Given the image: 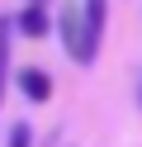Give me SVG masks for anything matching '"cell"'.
Masks as SVG:
<instances>
[{
	"label": "cell",
	"instance_id": "6da1fadb",
	"mask_svg": "<svg viewBox=\"0 0 142 147\" xmlns=\"http://www.w3.org/2000/svg\"><path fill=\"white\" fill-rule=\"evenodd\" d=\"M57 33H62V48L71 52V62H81V67H90L95 62V43H90V29H85V10L81 5H62L57 10Z\"/></svg>",
	"mask_w": 142,
	"mask_h": 147
},
{
	"label": "cell",
	"instance_id": "52a82bcc",
	"mask_svg": "<svg viewBox=\"0 0 142 147\" xmlns=\"http://www.w3.org/2000/svg\"><path fill=\"white\" fill-rule=\"evenodd\" d=\"M137 105H142V86H137Z\"/></svg>",
	"mask_w": 142,
	"mask_h": 147
},
{
	"label": "cell",
	"instance_id": "5b68a950",
	"mask_svg": "<svg viewBox=\"0 0 142 147\" xmlns=\"http://www.w3.org/2000/svg\"><path fill=\"white\" fill-rule=\"evenodd\" d=\"M9 29L14 24L0 19V105H5V86H9Z\"/></svg>",
	"mask_w": 142,
	"mask_h": 147
},
{
	"label": "cell",
	"instance_id": "3957f363",
	"mask_svg": "<svg viewBox=\"0 0 142 147\" xmlns=\"http://www.w3.org/2000/svg\"><path fill=\"white\" fill-rule=\"evenodd\" d=\"M81 10H85V29H90V43L100 48V38H104V14H109V0H81Z\"/></svg>",
	"mask_w": 142,
	"mask_h": 147
},
{
	"label": "cell",
	"instance_id": "8992f818",
	"mask_svg": "<svg viewBox=\"0 0 142 147\" xmlns=\"http://www.w3.org/2000/svg\"><path fill=\"white\" fill-rule=\"evenodd\" d=\"M9 147H33V133H28V123H14V128H9Z\"/></svg>",
	"mask_w": 142,
	"mask_h": 147
},
{
	"label": "cell",
	"instance_id": "277c9868",
	"mask_svg": "<svg viewBox=\"0 0 142 147\" xmlns=\"http://www.w3.org/2000/svg\"><path fill=\"white\" fill-rule=\"evenodd\" d=\"M14 24H19V33H24V38H43V33L52 29V24H47V14H43V5H28Z\"/></svg>",
	"mask_w": 142,
	"mask_h": 147
},
{
	"label": "cell",
	"instance_id": "7a4b0ae2",
	"mask_svg": "<svg viewBox=\"0 0 142 147\" xmlns=\"http://www.w3.org/2000/svg\"><path fill=\"white\" fill-rule=\"evenodd\" d=\"M19 90H24L33 105H43V100L52 95V81H47V71H38V67H24V71H19Z\"/></svg>",
	"mask_w": 142,
	"mask_h": 147
},
{
	"label": "cell",
	"instance_id": "ba28073f",
	"mask_svg": "<svg viewBox=\"0 0 142 147\" xmlns=\"http://www.w3.org/2000/svg\"><path fill=\"white\" fill-rule=\"evenodd\" d=\"M33 5H43V0H33Z\"/></svg>",
	"mask_w": 142,
	"mask_h": 147
}]
</instances>
